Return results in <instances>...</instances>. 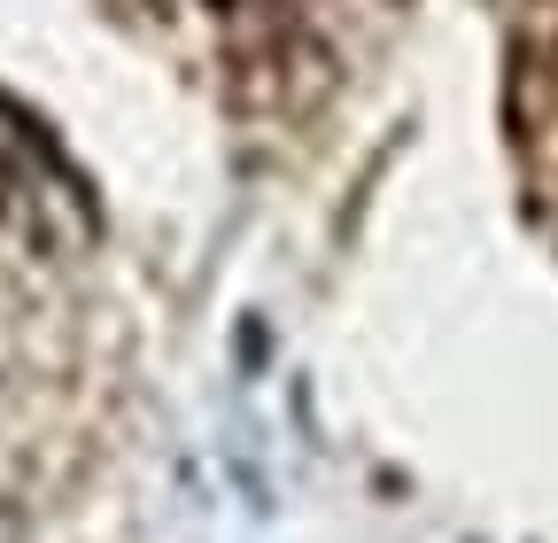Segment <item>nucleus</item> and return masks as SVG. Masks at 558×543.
Returning <instances> with one entry per match:
<instances>
[{"label": "nucleus", "mask_w": 558, "mask_h": 543, "mask_svg": "<svg viewBox=\"0 0 558 543\" xmlns=\"http://www.w3.org/2000/svg\"><path fill=\"white\" fill-rule=\"evenodd\" d=\"M186 24L248 117H303L333 86V47L288 0H186Z\"/></svg>", "instance_id": "obj_1"}]
</instances>
